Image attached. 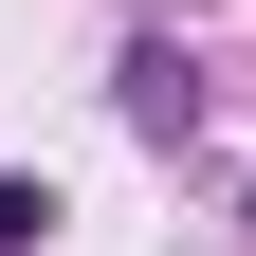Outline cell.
I'll return each mask as SVG.
<instances>
[{
	"label": "cell",
	"instance_id": "cell-2",
	"mask_svg": "<svg viewBox=\"0 0 256 256\" xmlns=\"http://www.w3.org/2000/svg\"><path fill=\"white\" fill-rule=\"evenodd\" d=\"M55 238V183H0V256H37Z\"/></svg>",
	"mask_w": 256,
	"mask_h": 256
},
{
	"label": "cell",
	"instance_id": "cell-1",
	"mask_svg": "<svg viewBox=\"0 0 256 256\" xmlns=\"http://www.w3.org/2000/svg\"><path fill=\"white\" fill-rule=\"evenodd\" d=\"M110 92H128V128H146V146H183V128H202V55H183V37H128Z\"/></svg>",
	"mask_w": 256,
	"mask_h": 256
}]
</instances>
